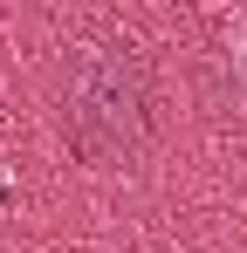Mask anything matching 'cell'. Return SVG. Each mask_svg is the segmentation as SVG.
Returning a JSON list of instances; mask_svg holds the SVG:
<instances>
[{"mask_svg": "<svg viewBox=\"0 0 247 253\" xmlns=\"http://www.w3.org/2000/svg\"><path fill=\"white\" fill-rule=\"evenodd\" d=\"M62 124H69V144L82 158L130 151L144 137V124H151V76H144V62L117 55V48H82L62 69Z\"/></svg>", "mask_w": 247, "mask_h": 253, "instance_id": "6da1fadb", "label": "cell"}]
</instances>
